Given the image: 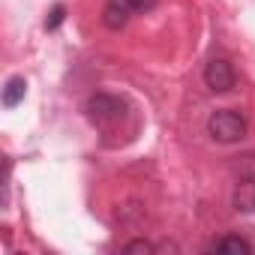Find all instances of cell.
<instances>
[{
	"mask_svg": "<svg viewBox=\"0 0 255 255\" xmlns=\"http://www.w3.org/2000/svg\"><path fill=\"white\" fill-rule=\"evenodd\" d=\"M114 3H117V6H123L126 12L132 15V12H147V9H153L159 0H114Z\"/></svg>",
	"mask_w": 255,
	"mask_h": 255,
	"instance_id": "obj_9",
	"label": "cell"
},
{
	"mask_svg": "<svg viewBox=\"0 0 255 255\" xmlns=\"http://www.w3.org/2000/svg\"><path fill=\"white\" fill-rule=\"evenodd\" d=\"M231 171L237 180H255V153H240L231 159Z\"/></svg>",
	"mask_w": 255,
	"mask_h": 255,
	"instance_id": "obj_8",
	"label": "cell"
},
{
	"mask_svg": "<svg viewBox=\"0 0 255 255\" xmlns=\"http://www.w3.org/2000/svg\"><path fill=\"white\" fill-rule=\"evenodd\" d=\"M207 249H210V252H219V255H252V246H249L240 234H222V237H216Z\"/></svg>",
	"mask_w": 255,
	"mask_h": 255,
	"instance_id": "obj_4",
	"label": "cell"
},
{
	"mask_svg": "<svg viewBox=\"0 0 255 255\" xmlns=\"http://www.w3.org/2000/svg\"><path fill=\"white\" fill-rule=\"evenodd\" d=\"M84 114L93 126H114L126 114V102L114 93H93L84 102Z\"/></svg>",
	"mask_w": 255,
	"mask_h": 255,
	"instance_id": "obj_2",
	"label": "cell"
},
{
	"mask_svg": "<svg viewBox=\"0 0 255 255\" xmlns=\"http://www.w3.org/2000/svg\"><path fill=\"white\" fill-rule=\"evenodd\" d=\"M63 18H66V6H63V3L51 6V12H48V18H45V30H57V27L63 24Z\"/></svg>",
	"mask_w": 255,
	"mask_h": 255,
	"instance_id": "obj_11",
	"label": "cell"
},
{
	"mask_svg": "<svg viewBox=\"0 0 255 255\" xmlns=\"http://www.w3.org/2000/svg\"><path fill=\"white\" fill-rule=\"evenodd\" d=\"M231 207L240 213L255 210V180H237V186L231 192Z\"/></svg>",
	"mask_w": 255,
	"mask_h": 255,
	"instance_id": "obj_5",
	"label": "cell"
},
{
	"mask_svg": "<svg viewBox=\"0 0 255 255\" xmlns=\"http://www.w3.org/2000/svg\"><path fill=\"white\" fill-rule=\"evenodd\" d=\"M123 252H126V255H135V252H144V255H150V252H156V246H153L150 240L138 237V240H129V243H123Z\"/></svg>",
	"mask_w": 255,
	"mask_h": 255,
	"instance_id": "obj_10",
	"label": "cell"
},
{
	"mask_svg": "<svg viewBox=\"0 0 255 255\" xmlns=\"http://www.w3.org/2000/svg\"><path fill=\"white\" fill-rule=\"evenodd\" d=\"M126 21H129V12H126L123 6H117L114 0H108V6L102 12V24L108 30H120V27H126Z\"/></svg>",
	"mask_w": 255,
	"mask_h": 255,
	"instance_id": "obj_7",
	"label": "cell"
},
{
	"mask_svg": "<svg viewBox=\"0 0 255 255\" xmlns=\"http://www.w3.org/2000/svg\"><path fill=\"white\" fill-rule=\"evenodd\" d=\"M234 81H237V75H234V69H231L228 60L213 57V60L204 66V84H207L213 93H228V90L234 87Z\"/></svg>",
	"mask_w": 255,
	"mask_h": 255,
	"instance_id": "obj_3",
	"label": "cell"
},
{
	"mask_svg": "<svg viewBox=\"0 0 255 255\" xmlns=\"http://www.w3.org/2000/svg\"><path fill=\"white\" fill-rule=\"evenodd\" d=\"M24 93H27L24 75H12V78L3 84V105H6V108H15V105L24 99Z\"/></svg>",
	"mask_w": 255,
	"mask_h": 255,
	"instance_id": "obj_6",
	"label": "cell"
},
{
	"mask_svg": "<svg viewBox=\"0 0 255 255\" xmlns=\"http://www.w3.org/2000/svg\"><path fill=\"white\" fill-rule=\"evenodd\" d=\"M246 132H249L246 117L237 114V111H231V108H219L207 120V135L213 141H219V144H234V141L246 138Z\"/></svg>",
	"mask_w": 255,
	"mask_h": 255,
	"instance_id": "obj_1",
	"label": "cell"
}]
</instances>
